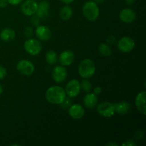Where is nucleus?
I'll return each mask as SVG.
<instances>
[{
    "label": "nucleus",
    "mask_w": 146,
    "mask_h": 146,
    "mask_svg": "<svg viewBox=\"0 0 146 146\" xmlns=\"http://www.w3.org/2000/svg\"><path fill=\"white\" fill-rule=\"evenodd\" d=\"M97 112L104 118H111L115 114L114 104L108 101H104L96 106Z\"/></svg>",
    "instance_id": "5"
},
{
    "label": "nucleus",
    "mask_w": 146,
    "mask_h": 146,
    "mask_svg": "<svg viewBox=\"0 0 146 146\" xmlns=\"http://www.w3.org/2000/svg\"><path fill=\"white\" fill-rule=\"evenodd\" d=\"M71 98H70V97L69 98H66H66L64 99V101H63L62 104H61L63 108H65V109L66 108H68L71 105H72V104H71Z\"/></svg>",
    "instance_id": "26"
},
{
    "label": "nucleus",
    "mask_w": 146,
    "mask_h": 146,
    "mask_svg": "<svg viewBox=\"0 0 146 146\" xmlns=\"http://www.w3.org/2000/svg\"><path fill=\"white\" fill-rule=\"evenodd\" d=\"M7 69L4 66H0V80H2L7 76Z\"/></svg>",
    "instance_id": "27"
},
{
    "label": "nucleus",
    "mask_w": 146,
    "mask_h": 146,
    "mask_svg": "<svg viewBox=\"0 0 146 146\" xmlns=\"http://www.w3.org/2000/svg\"><path fill=\"white\" fill-rule=\"evenodd\" d=\"M74 53L71 50H66V51H62L58 57V60L63 66H68L71 65L74 61Z\"/></svg>",
    "instance_id": "13"
},
{
    "label": "nucleus",
    "mask_w": 146,
    "mask_h": 146,
    "mask_svg": "<svg viewBox=\"0 0 146 146\" xmlns=\"http://www.w3.org/2000/svg\"><path fill=\"white\" fill-rule=\"evenodd\" d=\"M74 1H75V0H61V2H63L64 4H71V3L74 2Z\"/></svg>",
    "instance_id": "34"
},
{
    "label": "nucleus",
    "mask_w": 146,
    "mask_h": 146,
    "mask_svg": "<svg viewBox=\"0 0 146 146\" xmlns=\"http://www.w3.org/2000/svg\"><path fill=\"white\" fill-rule=\"evenodd\" d=\"M30 22H31V24L33 26V27H38V25H40V22H41V19L36 16V14H34V15L31 16L30 17Z\"/></svg>",
    "instance_id": "24"
},
{
    "label": "nucleus",
    "mask_w": 146,
    "mask_h": 146,
    "mask_svg": "<svg viewBox=\"0 0 146 146\" xmlns=\"http://www.w3.org/2000/svg\"><path fill=\"white\" fill-rule=\"evenodd\" d=\"M94 1H95L96 3L97 4H101V3L104 2V1H106V0H94Z\"/></svg>",
    "instance_id": "36"
},
{
    "label": "nucleus",
    "mask_w": 146,
    "mask_h": 146,
    "mask_svg": "<svg viewBox=\"0 0 146 146\" xmlns=\"http://www.w3.org/2000/svg\"><path fill=\"white\" fill-rule=\"evenodd\" d=\"M35 1H38V0H35Z\"/></svg>",
    "instance_id": "39"
},
{
    "label": "nucleus",
    "mask_w": 146,
    "mask_h": 146,
    "mask_svg": "<svg viewBox=\"0 0 146 146\" xmlns=\"http://www.w3.org/2000/svg\"><path fill=\"white\" fill-rule=\"evenodd\" d=\"M68 115L71 118L75 120L81 119L85 115V110L81 104H72L68 108Z\"/></svg>",
    "instance_id": "11"
},
{
    "label": "nucleus",
    "mask_w": 146,
    "mask_h": 146,
    "mask_svg": "<svg viewBox=\"0 0 146 146\" xmlns=\"http://www.w3.org/2000/svg\"><path fill=\"white\" fill-rule=\"evenodd\" d=\"M35 34L38 39L46 41L51 38L52 32L48 27L44 25H38V27H36Z\"/></svg>",
    "instance_id": "12"
},
{
    "label": "nucleus",
    "mask_w": 146,
    "mask_h": 146,
    "mask_svg": "<svg viewBox=\"0 0 146 146\" xmlns=\"http://www.w3.org/2000/svg\"><path fill=\"white\" fill-rule=\"evenodd\" d=\"M80 85H81V90L86 93L91 92L92 90V84L87 78H84L81 83H80Z\"/></svg>",
    "instance_id": "23"
},
{
    "label": "nucleus",
    "mask_w": 146,
    "mask_h": 146,
    "mask_svg": "<svg viewBox=\"0 0 146 146\" xmlns=\"http://www.w3.org/2000/svg\"><path fill=\"white\" fill-rule=\"evenodd\" d=\"M98 49L100 54L103 56H110L112 54V49H111V46L108 44H106V43H102V44H100L98 46Z\"/></svg>",
    "instance_id": "21"
},
{
    "label": "nucleus",
    "mask_w": 146,
    "mask_h": 146,
    "mask_svg": "<svg viewBox=\"0 0 146 146\" xmlns=\"http://www.w3.org/2000/svg\"><path fill=\"white\" fill-rule=\"evenodd\" d=\"M106 145H115V146H117L116 143H108L106 144Z\"/></svg>",
    "instance_id": "38"
},
{
    "label": "nucleus",
    "mask_w": 146,
    "mask_h": 146,
    "mask_svg": "<svg viewBox=\"0 0 146 146\" xmlns=\"http://www.w3.org/2000/svg\"><path fill=\"white\" fill-rule=\"evenodd\" d=\"M50 13V4L46 0L40 1L38 4V8H37L36 15L38 16L40 19H45L48 18Z\"/></svg>",
    "instance_id": "14"
},
{
    "label": "nucleus",
    "mask_w": 146,
    "mask_h": 146,
    "mask_svg": "<svg viewBox=\"0 0 146 146\" xmlns=\"http://www.w3.org/2000/svg\"><path fill=\"white\" fill-rule=\"evenodd\" d=\"M119 18L123 22L130 24L135 21V18H136V14L131 9L125 8L120 11Z\"/></svg>",
    "instance_id": "15"
},
{
    "label": "nucleus",
    "mask_w": 146,
    "mask_h": 146,
    "mask_svg": "<svg viewBox=\"0 0 146 146\" xmlns=\"http://www.w3.org/2000/svg\"><path fill=\"white\" fill-rule=\"evenodd\" d=\"M99 7L94 1H88L83 6V14L89 21H94L99 17Z\"/></svg>",
    "instance_id": "3"
},
{
    "label": "nucleus",
    "mask_w": 146,
    "mask_h": 146,
    "mask_svg": "<svg viewBox=\"0 0 146 146\" xmlns=\"http://www.w3.org/2000/svg\"><path fill=\"white\" fill-rule=\"evenodd\" d=\"M8 1V3L11 5L13 6H17L19 5V4H21L23 1V0H7Z\"/></svg>",
    "instance_id": "30"
},
{
    "label": "nucleus",
    "mask_w": 146,
    "mask_h": 146,
    "mask_svg": "<svg viewBox=\"0 0 146 146\" xmlns=\"http://www.w3.org/2000/svg\"><path fill=\"white\" fill-rule=\"evenodd\" d=\"M117 46L121 52L129 53L135 47V41L130 36H123L118 40Z\"/></svg>",
    "instance_id": "7"
},
{
    "label": "nucleus",
    "mask_w": 146,
    "mask_h": 146,
    "mask_svg": "<svg viewBox=\"0 0 146 146\" xmlns=\"http://www.w3.org/2000/svg\"><path fill=\"white\" fill-rule=\"evenodd\" d=\"M93 91H94V92H93L94 94H95L96 95L98 96L102 93V88H101V86H96L94 88Z\"/></svg>",
    "instance_id": "32"
},
{
    "label": "nucleus",
    "mask_w": 146,
    "mask_h": 146,
    "mask_svg": "<svg viewBox=\"0 0 146 146\" xmlns=\"http://www.w3.org/2000/svg\"><path fill=\"white\" fill-rule=\"evenodd\" d=\"M78 71L81 78L88 79L95 74V63L90 58H85L80 62Z\"/></svg>",
    "instance_id": "2"
},
{
    "label": "nucleus",
    "mask_w": 146,
    "mask_h": 146,
    "mask_svg": "<svg viewBox=\"0 0 146 146\" xmlns=\"http://www.w3.org/2000/svg\"><path fill=\"white\" fill-rule=\"evenodd\" d=\"M136 145V143H135V141H133V140H127V141H125V142L123 143L122 144H121V145L123 146H135Z\"/></svg>",
    "instance_id": "29"
},
{
    "label": "nucleus",
    "mask_w": 146,
    "mask_h": 146,
    "mask_svg": "<svg viewBox=\"0 0 146 146\" xmlns=\"http://www.w3.org/2000/svg\"><path fill=\"white\" fill-rule=\"evenodd\" d=\"M125 1L128 5H132L135 2V0H125Z\"/></svg>",
    "instance_id": "35"
},
{
    "label": "nucleus",
    "mask_w": 146,
    "mask_h": 146,
    "mask_svg": "<svg viewBox=\"0 0 146 146\" xmlns=\"http://www.w3.org/2000/svg\"><path fill=\"white\" fill-rule=\"evenodd\" d=\"M114 106H115V112L120 115H125V114L128 113L132 108L131 104L127 101H121V102L115 103L114 104Z\"/></svg>",
    "instance_id": "18"
},
{
    "label": "nucleus",
    "mask_w": 146,
    "mask_h": 146,
    "mask_svg": "<svg viewBox=\"0 0 146 146\" xmlns=\"http://www.w3.org/2000/svg\"><path fill=\"white\" fill-rule=\"evenodd\" d=\"M3 92H4V88H3L2 86H1V84H0V95H1V94H2Z\"/></svg>",
    "instance_id": "37"
},
{
    "label": "nucleus",
    "mask_w": 146,
    "mask_h": 146,
    "mask_svg": "<svg viewBox=\"0 0 146 146\" xmlns=\"http://www.w3.org/2000/svg\"><path fill=\"white\" fill-rule=\"evenodd\" d=\"M65 91L66 95L70 98H75L78 96L81 92V85L77 79L70 80L66 86Z\"/></svg>",
    "instance_id": "8"
},
{
    "label": "nucleus",
    "mask_w": 146,
    "mask_h": 146,
    "mask_svg": "<svg viewBox=\"0 0 146 146\" xmlns=\"http://www.w3.org/2000/svg\"><path fill=\"white\" fill-rule=\"evenodd\" d=\"M98 101V96L94 93H87V94L85 95L84 98V106L89 109H93L95 107H96Z\"/></svg>",
    "instance_id": "17"
},
{
    "label": "nucleus",
    "mask_w": 146,
    "mask_h": 146,
    "mask_svg": "<svg viewBox=\"0 0 146 146\" xmlns=\"http://www.w3.org/2000/svg\"><path fill=\"white\" fill-rule=\"evenodd\" d=\"M38 4L35 0H27L21 7V11L23 14L27 17H31L36 12Z\"/></svg>",
    "instance_id": "9"
},
{
    "label": "nucleus",
    "mask_w": 146,
    "mask_h": 146,
    "mask_svg": "<svg viewBox=\"0 0 146 146\" xmlns=\"http://www.w3.org/2000/svg\"><path fill=\"white\" fill-rule=\"evenodd\" d=\"M24 35L27 38H31L34 35V30L31 27H26L24 29Z\"/></svg>",
    "instance_id": "25"
},
{
    "label": "nucleus",
    "mask_w": 146,
    "mask_h": 146,
    "mask_svg": "<svg viewBox=\"0 0 146 146\" xmlns=\"http://www.w3.org/2000/svg\"><path fill=\"white\" fill-rule=\"evenodd\" d=\"M45 58L46 61L48 64L54 65L58 61V56H57V54L55 51L51 50V51H47L45 55Z\"/></svg>",
    "instance_id": "22"
},
{
    "label": "nucleus",
    "mask_w": 146,
    "mask_h": 146,
    "mask_svg": "<svg viewBox=\"0 0 146 146\" xmlns=\"http://www.w3.org/2000/svg\"><path fill=\"white\" fill-rule=\"evenodd\" d=\"M68 72L65 66H57L54 67L52 71V78L56 83H62L66 78Z\"/></svg>",
    "instance_id": "10"
},
{
    "label": "nucleus",
    "mask_w": 146,
    "mask_h": 146,
    "mask_svg": "<svg viewBox=\"0 0 146 146\" xmlns=\"http://www.w3.org/2000/svg\"><path fill=\"white\" fill-rule=\"evenodd\" d=\"M45 97L46 101L51 104L61 105L66 97V94L63 87L52 86L46 90Z\"/></svg>",
    "instance_id": "1"
},
{
    "label": "nucleus",
    "mask_w": 146,
    "mask_h": 146,
    "mask_svg": "<svg viewBox=\"0 0 146 146\" xmlns=\"http://www.w3.org/2000/svg\"><path fill=\"white\" fill-rule=\"evenodd\" d=\"M16 37V33L14 29L11 28H6L1 30L0 32V38L2 41L9 42L13 41Z\"/></svg>",
    "instance_id": "19"
},
{
    "label": "nucleus",
    "mask_w": 146,
    "mask_h": 146,
    "mask_svg": "<svg viewBox=\"0 0 146 146\" xmlns=\"http://www.w3.org/2000/svg\"><path fill=\"white\" fill-rule=\"evenodd\" d=\"M73 13V9L70 6L65 5L60 9L59 17L63 21H67L72 17Z\"/></svg>",
    "instance_id": "20"
},
{
    "label": "nucleus",
    "mask_w": 146,
    "mask_h": 146,
    "mask_svg": "<svg viewBox=\"0 0 146 146\" xmlns=\"http://www.w3.org/2000/svg\"><path fill=\"white\" fill-rule=\"evenodd\" d=\"M8 4L7 0H0V8H5Z\"/></svg>",
    "instance_id": "33"
},
{
    "label": "nucleus",
    "mask_w": 146,
    "mask_h": 146,
    "mask_svg": "<svg viewBox=\"0 0 146 146\" xmlns=\"http://www.w3.org/2000/svg\"><path fill=\"white\" fill-rule=\"evenodd\" d=\"M17 69L21 75L30 76L35 71V66L31 61L23 59L17 63Z\"/></svg>",
    "instance_id": "6"
},
{
    "label": "nucleus",
    "mask_w": 146,
    "mask_h": 146,
    "mask_svg": "<svg viewBox=\"0 0 146 146\" xmlns=\"http://www.w3.org/2000/svg\"><path fill=\"white\" fill-rule=\"evenodd\" d=\"M145 98L146 92L145 91H143L138 93L135 97V104L137 109L143 115L146 114V107H145Z\"/></svg>",
    "instance_id": "16"
},
{
    "label": "nucleus",
    "mask_w": 146,
    "mask_h": 146,
    "mask_svg": "<svg viewBox=\"0 0 146 146\" xmlns=\"http://www.w3.org/2000/svg\"><path fill=\"white\" fill-rule=\"evenodd\" d=\"M106 41L107 43H108V44H110V45H113V44H115V42H116V38H115V37L114 36H108V38H107L106 39Z\"/></svg>",
    "instance_id": "28"
},
{
    "label": "nucleus",
    "mask_w": 146,
    "mask_h": 146,
    "mask_svg": "<svg viewBox=\"0 0 146 146\" xmlns=\"http://www.w3.org/2000/svg\"><path fill=\"white\" fill-rule=\"evenodd\" d=\"M25 51L31 56H36L41 53L42 50V44L38 39L29 38L24 44Z\"/></svg>",
    "instance_id": "4"
},
{
    "label": "nucleus",
    "mask_w": 146,
    "mask_h": 146,
    "mask_svg": "<svg viewBox=\"0 0 146 146\" xmlns=\"http://www.w3.org/2000/svg\"><path fill=\"white\" fill-rule=\"evenodd\" d=\"M135 138L138 140L141 139V138H143V132L142 131H141V130H138V131H137L136 132H135Z\"/></svg>",
    "instance_id": "31"
}]
</instances>
